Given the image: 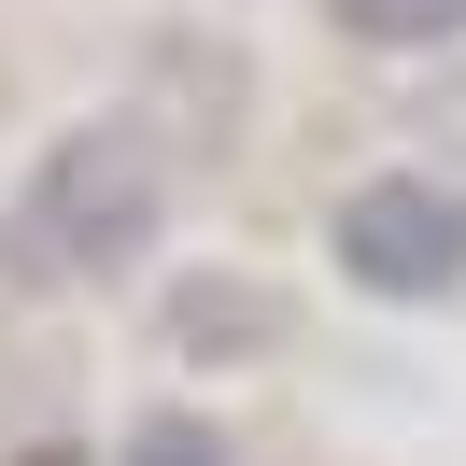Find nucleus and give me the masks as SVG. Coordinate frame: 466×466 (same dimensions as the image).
Wrapping results in <instances>:
<instances>
[{
	"mask_svg": "<svg viewBox=\"0 0 466 466\" xmlns=\"http://www.w3.org/2000/svg\"><path fill=\"white\" fill-rule=\"evenodd\" d=\"M156 212H170V156H156V127H142V114H99V127H71V142L15 184V212H0V268H15V283H114V268L156 240Z\"/></svg>",
	"mask_w": 466,
	"mask_h": 466,
	"instance_id": "f257e3e1",
	"label": "nucleus"
},
{
	"mask_svg": "<svg viewBox=\"0 0 466 466\" xmlns=\"http://www.w3.org/2000/svg\"><path fill=\"white\" fill-rule=\"evenodd\" d=\"M339 268H353L368 297H452V283H466V198L424 184V170L353 184V198H339Z\"/></svg>",
	"mask_w": 466,
	"mask_h": 466,
	"instance_id": "f03ea898",
	"label": "nucleus"
},
{
	"mask_svg": "<svg viewBox=\"0 0 466 466\" xmlns=\"http://www.w3.org/2000/svg\"><path fill=\"white\" fill-rule=\"evenodd\" d=\"M339 15H353L368 43H452V29H466V0H339Z\"/></svg>",
	"mask_w": 466,
	"mask_h": 466,
	"instance_id": "7ed1b4c3",
	"label": "nucleus"
},
{
	"mask_svg": "<svg viewBox=\"0 0 466 466\" xmlns=\"http://www.w3.org/2000/svg\"><path fill=\"white\" fill-rule=\"evenodd\" d=\"M240 325H268V297H240V283L227 297H212V283L184 297V339H198V353H240Z\"/></svg>",
	"mask_w": 466,
	"mask_h": 466,
	"instance_id": "20e7f679",
	"label": "nucleus"
},
{
	"mask_svg": "<svg viewBox=\"0 0 466 466\" xmlns=\"http://www.w3.org/2000/svg\"><path fill=\"white\" fill-rule=\"evenodd\" d=\"M127 466H227V438H198V424H142V438H127Z\"/></svg>",
	"mask_w": 466,
	"mask_h": 466,
	"instance_id": "39448f33",
	"label": "nucleus"
}]
</instances>
